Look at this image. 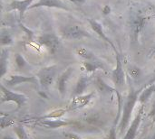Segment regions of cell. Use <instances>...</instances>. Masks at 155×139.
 <instances>
[{"instance_id": "6da1fadb", "label": "cell", "mask_w": 155, "mask_h": 139, "mask_svg": "<svg viewBox=\"0 0 155 139\" xmlns=\"http://www.w3.org/2000/svg\"><path fill=\"white\" fill-rule=\"evenodd\" d=\"M140 91H142V90H134V89H131L130 93L126 99V101L123 107V112H122V117H121V121L119 124V130H120V134H123V132L127 128L131 117H132V113L133 110L134 109V106L137 102V100H139V93Z\"/></svg>"}, {"instance_id": "7a4b0ae2", "label": "cell", "mask_w": 155, "mask_h": 139, "mask_svg": "<svg viewBox=\"0 0 155 139\" xmlns=\"http://www.w3.org/2000/svg\"><path fill=\"white\" fill-rule=\"evenodd\" d=\"M59 33L64 39L80 40L84 37H90V34L82 26L77 24H67L59 29Z\"/></svg>"}, {"instance_id": "3957f363", "label": "cell", "mask_w": 155, "mask_h": 139, "mask_svg": "<svg viewBox=\"0 0 155 139\" xmlns=\"http://www.w3.org/2000/svg\"><path fill=\"white\" fill-rule=\"evenodd\" d=\"M1 90H2V99H1L2 104L5 102H14L16 104L17 109H19L26 102L27 98L24 94L13 92L9 90L6 87H5L3 84L1 85Z\"/></svg>"}, {"instance_id": "277c9868", "label": "cell", "mask_w": 155, "mask_h": 139, "mask_svg": "<svg viewBox=\"0 0 155 139\" xmlns=\"http://www.w3.org/2000/svg\"><path fill=\"white\" fill-rule=\"evenodd\" d=\"M57 70L56 66L45 67L37 73V80L43 89H48L54 82Z\"/></svg>"}, {"instance_id": "5b68a950", "label": "cell", "mask_w": 155, "mask_h": 139, "mask_svg": "<svg viewBox=\"0 0 155 139\" xmlns=\"http://www.w3.org/2000/svg\"><path fill=\"white\" fill-rule=\"evenodd\" d=\"M112 79L114 83L117 86V87H123L124 85V81H125V74H124V67L122 64V59H121V54H117L116 55V67L113 71L112 74Z\"/></svg>"}, {"instance_id": "8992f818", "label": "cell", "mask_w": 155, "mask_h": 139, "mask_svg": "<svg viewBox=\"0 0 155 139\" xmlns=\"http://www.w3.org/2000/svg\"><path fill=\"white\" fill-rule=\"evenodd\" d=\"M38 42L41 44L47 47L52 53L56 52L61 44L58 37L55 36L54 34H51V33H45V34L40 36L38 39Z\"/></svg>"}, {"instance_id": "52a82bcc", "label": "cell", "mask_w": 155, "mask_h": 139, "mask_svg": "<svg viewBox=\"0 0 155 139\" xmlns=\"http://www.w3.org/2000/svg\"><path fill=\"white\" fill-rule=\"evenodd\" d=\"M143 108H144V106L141 105L140 109L138 110V113L135 116L134 120L133 121L131 127L128 128L124 139H135L136 135H137V131L139 129V126H140L141 121H142V117H143Z\"/></svg>"}, {"instance_id": "ba28073f", "label": "cell", "mask_w": 155, "mask_h": 139, "mask_svg": "<svg viewBox=\"0 0 155 139\" xmlns=\"http://www.w3.org/2000/svg\"><path fill=\"white\" fill-rule=\"evenodd\" d=\"M36 83L37 78L34 76H23V75H12L8 80H6L5 84L7 87H14L22 83Z\"/></svg>"}, {"instance_id": "9c48e42d", "label": "cell", "mask_w": 155, "mask_h": 139, "mask_svg": "<svg viewBox=\"0 0 155 139\" xmlns=\"http://www.w3.org/2000/svg\"><path fill=\"white\" fill-rule=\"evenodd\" d=\"M35 0H14L10 4L11 10H17L19 13V18L22 20L24 18V14L27 8H30L32 3Z\"/></svg>"}, {"instance_id": "30bf717a", "label": "cell", "mask_w": 155, "mask_h": 139, "mask_svg": "<svg viewBox=\"0 0 155 139\" xmlns=\"http://www.w3.org/2000/svg\"><path fill=\"white\" fill-rule=\"evenodd\" d=\"M93 96H94V92H91L86 95L75 96L70 104V109L74 110V109H82V108L85 107L91 101Z\"/></svg>"}, {"instance_id": "8fae6325", "label": "cell", "mask_w": 155, "mask_h": 139, "mask_svg": "<svg viewBox=\"0 0 155 139\" xmlns=\"http://www.w3.org/2000/svg\"><path fill=\"white\" fill-rule=\"evenodd\" d=\"M74 71V69L72 67L68 68L67 70H65V71H64L58 78L56 81L57 83V90L59 91V93L61 95H64L66 92V83L68 81V80L70 79L72 73Z\"/></svg>"}, {"instance_id": "7c38bea8", "label": "cell", "mask_w": 155, "mask_h": 139, "mask_svg": "<svg viewBox=\"0 0 155 139\" xmlns=\"http://www.w3.org/2000/svg\"><path fill=\"white\" fill-rule=\"evenodd\" d=\"M89 23H90V25H91V27L93 28V30L104 40V41H105L107 43H109L111 46H112V48L114 49V52H115V54L117 55V54H119V52H118V51H117V49H116V47H115V45L113 43V42L106 36V34L104 33V29H103V27H102V24H100V23H98L97 21H95V20H92V19H89Z\"/></svg>"}, {"instance_id": "4fadbf2b", "label": "cell", "mask_w": 155, "mask_h": 139, "mask_svg": "<svg viewBox=\"0 0 155 139\" xmlns=\"http://www.w3.org/2000/svg\"><path fill=\"white\" fill-rule=\"evenodd\" d=\"M55 7L60 8L64 10H69V8L60 0H39L37 3L32 5L30 8H35V7Z\"/></svg>"}, {"instance_id": "5bb4252c", "label": "cell", "mask_w": 155, "mask_h": 139, "mask_svg": "<svg viewBox=\"0 0 155 139\" xmlns=\"http://www.w3.org/2000/svg\"><path fill=\"white\" fill-rule=\"evenodd\" d=\"M147 19H148V17L142 16V15H136L133 19V21H132V31H133V33H134L135 38L138 37V34L140 33V32L144 27Z\"/></svg>"}, {"instance_id": "9a60e30c", "label": "cell", "mask_w": 155, "mask_h": 139, "mask_svg": "<svg viewBox=\"0 0 155 139\" xmlns=\"http://www.w3.org/2000/svg\"><path fill=\"white\" fill-rule=\"evenodd\" d=\"M37 125L44 127L45 128H63L65 126H68L69 123L63 121V120H51V119H38Z\"/></svg>"}, {"instance_id": "2e32d148", "label": "cell", "mask_w": 155, "mask_h": 139, "mask_svg": "<svg viewBox=\"0 0 155 139\" xmlns=\"http://www.w3.org/2000/svg\"><path fill=\"white\" fill-rule=\"evenodd\" d=\"M88 83H89V78L84 75H82L76 82V85L74 88V95L75 96L83 95L84 91L86 90L88 86Z\"/></svg>"}, {"instance_id": "e0dca14e", "label": "cell", "mask_w": 155, "mask_h": 139, "mask_svg": "<svg viewBox=\"0 0 155 139\" xmlns=\"http://www.w3.org/2000/svg\"><path fill=\"white\" fill-rule=\"evenodd\" d=\"M154 91L155 84H151L146 89H144L143 90H142V92L139 95V101H140L141 105H143L144 103H146L149 100V99L151 98V96L153 95V93Z\"/></svg>"}, {"instance_id": "ac0fdd59", "label": "cell", "mask_w": 155, "mask_h": 139, "mask_svg": "<svg viewBox=\"0 0 155 139\" xmlns=\"http://www.w3.org/2000/svg\"><path fill=\"white\" fill-rule=\"evenodd\" d=\"M0 68H1V77H4L7 71V64H8V51L3 50L1 52L0 58Z\"/></svg>"}, {"instance_id": "d6986e66", "label": "cell", "mask_w": 155, "mask_h": 139, "mask_svg": "<svg viewBox=\"0 0 155 139\" xmlns=\"http://www.w3.org/2000/svg\"><path fill=\"white\" fill-rule=\"evenodd\" d=\"M76 52H77V54H78V55H80L81 57H83V58L86 59L87 61H91V62H98V60L95 58V56H94L92 52H90L88 50H86V49H84V48H79V49H77Z\"/></svg>"}, {"instance_id": "ffe728a7", "label": "cell", "mask_w": 155, "mask_h": 139, "mask_svg": "<svg viewBox=\"0 0 155 139\" xmlns=\"http://www.w3.org/2000/svg\"><path fill=\"white\" fill-rule=\"evenodd\" d=\"M96 86L98 88V90L101 91V92H104V93H106V92H113V91H115L114 89H112L109 85H107L102 79L100 78H97L96 81Z\"/></svg>"}, {"instance_id": "44dd1931", "label": "cell", "mask_w": 155, "mask_h": 139, "mask_svg": "<svg viewBox=\"0 0 155 139\" xmlns=\"http://www.w3.org/2000/svg\"><path fill=\"white\" fill-rule=\"evenodd\" d=\"M13 43V38L8 32H2L1 33V44L2 45H9Z\"/></svg>"}, {"instance_id": "7402d4cb", "label": "cell", "mask_w": 155, "mask_h": 139, "mask_svg": "<svg viewBox=\"0 0 155 139\" xmlns=\"http://www.w3.org/2000/svg\"><path fill=\"white\" fill-rule=\"evenodd\" d=\"M14 131L19 139H29L27 133L22 126H16L14 128Z\"/></svg>"}, {"instance_id": "603a6c76", "label": "cell", "mask_w": 155, "mask_h": 139, "mask_svg": "<svg viewBox=\"0 0 155 139\" xmlns=\"http://www.w3.org/2000/svg\"><path fill=\"white\" fill-rule=\"evenodd\" d=\"M128 71H129V73L132 76V78L136 80V79H139L141 77L142 71H141L140 68H138L136 66H131Z\"/></svg>"}, {"instance_id": "cb8c5ba5", "label": "cell", "mask_w": 155, "mask_h": 139, "mask_svg": "<svg viewBox=\"0 0 155 139\" xmlns=\"http://www.w3.org/2000/svg\"><path fill=\"white\" fill-rule=\"evenodd\" d=\"M15 62H16V65L18 68H23L25 65V61L24 57L18 53L15 55Z\"/></svg>"}, {"instance_id": "d4e9b609", "label": "cell", "mask_w": 155, "mask_h": 139, "mask_svg": "<svg viewBox=\"0 0 155 139\" xmlns=\"http://www.w3.org/2000/svg\"><path fill=\"white\" fill-rule=\"evenodd\" d=\"M11 124H12L11 120L7 119V120L5 121V119L4 118H1V128H2V129H4L5 128H7V127L10 126Z\"/></svg>"}, {"instance_id": "484cf974", "label": "cell", "mask_w": 155, "mask_h": 139, "mask_svg": "<svg viewBox=\"0 0 155 139\" xmlns=\"http://www.w3.org/2000/svg\"><path fill=\"white\" fill-rule=\"evenodd\" d=\"M108 139H116V130H115V127H113L109 132V137Z\"/></svg>"}, {"instance_id": "4316f807", "label": "cell", "mask_w": 155, "mask_h": 139, "mask_svg": "<svg viewBox=\"0 0 155 139\" xmlns=\"http://www.w3.org/2000/svg\"><path fill=\"white\" fill-rule=\"evenodd\" d=\"M149 116L153 118V121L155 122V101H154V103H153V108H152V109H151L150 113H149Z\"/></svg>"}, {"instance_id": "83f0119b", "label": "cell", "mask_w": 155, "mask_h": 139, "mask_svg": "<svg viewBox=\"0 0 155 139\" xmlns=\"http://www.w3.org/2000/svg\"><path fill=\"white\" fill-rule=\"evenodd\" d=\"M110 12H111V7H110L109 5H105V6L104 7V9H103L104 14H109Z\"/></svg>"}, {"instance_id": "f1b7e54d", "label": "cell", "mask_w": 155, "mask_h": 139, "mask_svg": "<svg viewBox=\"0 0 155 139\" xmlns=\"http://www.w3.org/2000/svg\"><path fill=\"white\" fill-rule=\"evenodd\" d=\"M149 56H150V57H153V56H155V46L152 49V51L150 52Z\"/></svg>"}, {"instance_id": "f546056e", "label": "cell", "mask_w": 155, "mask_h": 139, "mask_svg": "<svg viewBox=\"0 0 155 139\" xmlns=\"http://www.w3.org/2000/svg\"><path fill=\"white\" fill-rule=\"evenodd\" d=\"M70 1L75 4H83L84 2V0H70Z\"/></svg>"}, {"instance_id": "4dcf8cb0", "label": "cell", "mask_w": 155, "mask_h": 139, "mask_svg": "<svg viewBox=\"0 0 155 139\" xmlns=\"http://www.w3.org/2000/svg\"><path fill=\"white\" fill-rule=\"evenodd\" d=\"M3 139H15L12 136H9V135H6V136H4Z\"/></svg>"}, {"instance_id": "1f68e13d", "label": "cell", "mask_w": 155, "mask_h": 139, "mask_svg": "<svg viewBox=\"0 0 155 139\" xmlns=\"http://www.w3.org/2000/svg\"><path fill=\"white\" fill-rule=\"evenodd\" d=\"M152 139H155V133H154V135H153V138Z\"/></svg>"}]
</instances>
